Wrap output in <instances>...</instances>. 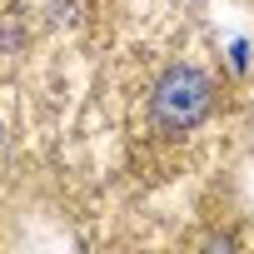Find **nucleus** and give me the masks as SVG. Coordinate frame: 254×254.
Returning a JSON list of instances; mask_svg holds the SVG:
<instances>
[{
	"label": "nucleus",
	"instance_id": "f257e3e1",
	"mask_svg": "<svg viewBox=\"0 0 254 254\" xmlns=\"http://www.w3.org/2000/svg\"><path fill=\"white\" fill-rule=\"evenodd\" d=\"M150 105H155V120L165 125V130L185 135V130H194V125L209 115V80L199 70H190V65H175L155 85V100Z\"/></svg>",
	"mask_w": 254,
	"mask_h": 254
}]
</instances>
